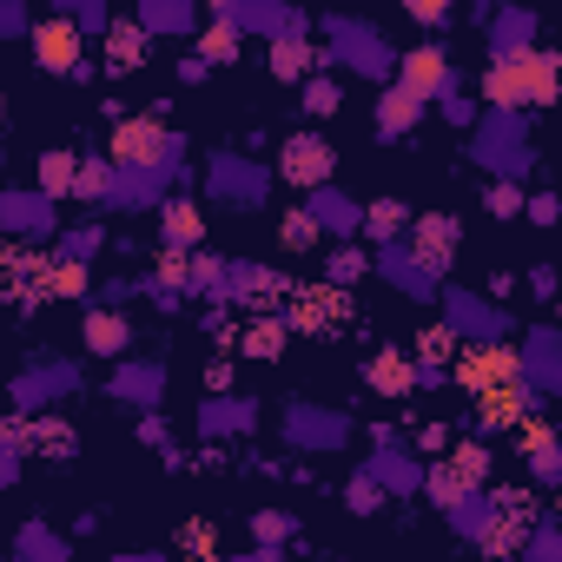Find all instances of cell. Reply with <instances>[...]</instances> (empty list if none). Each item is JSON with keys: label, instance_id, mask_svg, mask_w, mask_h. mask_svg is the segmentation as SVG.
Segmentation results:
<instances>
[{"label": "cell", "instance_id": "cell-12", "mask_svg": "<svg viewBox=\"0 0 562 562\" xmlns=\"http://www.w3.org/2000/svg\"><path fill=\"white\" fill-rule=\"evenodd\" d=\"M516 431H523V457H529V463H536V477L549 483V477H555V431H549L542 417H523Z\"/></svg>", "mask_w": 562, "mask_h": 562}, {"label": "cell", "instance_id": "cell-23", "mask_svg": "<svg viewBox=\"0 0 562 562\" xmlns=\"http://www.w3.org/2000/svg\"><path fill=\"white\" fill-rule=\"evenodd\" d=\"M87 344H93V351H119V344H126L119 311H93V318H87Z\"/></svg>", "mask_w": 562, "mask_h": 562}, {"label": "cell", "instance_id": "cell-1", "mask_svg": "<svg viewBox=\"0 0 562 562\" xmlns=\"http://www.w3.org/2000/svg\"><path fill=\"white\" fill-rule=\"evenodd\" d=\"M165 159H172V139H165L159 119H119V126H113V159H106V165H139V172H152V165H165Z\"/></svg>", "mask_w": 562, "mask_h": 562}, {"label": "cell", "instance_id": "cell-26", "mask_svg": "<svg viewBox=\"0 0 562 562\" xmlns=\"http://www.w3.org/2000/svg\"><path fill=\"white\" fill-rule=\"evenodd\" d=\"M417 357H424V364H450V357H457V337H450L444 324H431V331L417 337ZM417 357H411V364H417Z\"/></svg>", "mask_w": 562, "mask_h": 562}, {"label": "cell", "instance_id": "cell-20", "mask_svg": "<svg viewBox=\"0 0 562 562\" xmlns=\"http://www.w3.org/2000/svg\"><path fill=\"white\" fill-rule=\"evenodd\" d=\"M417 113H424V106H417L411 93H398V87H391V93H385V113H378V126H385V133H411V126H417Z\"/></svg>", "mask_w": 562, "mask_h": 562}, {"label": "cell", "instance_id": "cell-6", "mask_svg": "<svg viewBox=\"0 0 562 562\" xmlns=\"http://www.w3.org/2000/svg\"><path fill=\"white\" fill-rule=\"evenodd\" d=\"M509 87H516V106H549L555 100V60L549 54H509Z\"/></svg>", "mask_w": 562, "mask_h": 562}, {"label": "cell", "instance_id": "cell-15", "mask_svg": "<svg viewBox=\"0 0 562 562\" xmlns=\"http://www.w3.org/2000/svg\"><path fill=\"white\" fill-rule=\"evenodd\" d=\"M232 291L252 305V318H272V298H278L285 285H278L272 272H239V278H232Z\"/></svg>", "mask_w": 562, "mask_h": 562}, {"label": "cell", "instance_id": "cell-19", "mask_svg": "<svg viewBox=\"0 0 562 562\" xmlns=\"http://www.w3.org/2000/svg\"><path fill=\"white\" fill-rule=\"evenodd\" d=\"M523 536H529V523H516V516H490V523H483V549H490V555L523 549Z\"/></svg>", "mask_w": 562, "mask_h": 562}, {"label": "cell", "instance_id": "cell-31", "mask_svg": "<svg viewBox=\"0 0 562 562\" xmlns=\"http://www.w3.org/2000/svg\"><path fill=\"white\" fill-rule=\"evenodd\" d=\"M199 54H206V60H232V54H239V27H226V21H219V27L199 41Z\"/></svg>", "mask_w": 562, "mask_h": 562}, {"label": "cell", "instance_id": "cell-14", "mask_svg": "<svg viewBox=\"0 0 562 562\" xmlns=\"http://www.w3.org/2000/svg\"><path fill=\"white\" fill-rule=\"evenodd\" d=\"M106 54H113V67H139V60H146V27L113 21V27H106Z\"/></svg>", "mask_w": 562, "mask_h": 562}, {"label": "cell", "instance_id": "cell-13", "mask_svg": "<svg viewBox=\"0 0 562 562\" xmlns=\"http://www.w3.org/2000/svg\"><path fill=\"white\" fill-rule=\"evenodd\" d=\"M199 232H206V213H199L193 199H172V206H165V239H172V252L199 245Z\"/></svg>", "mask_w": 562, "mask_h": 562}, {"label": "cell", "instance_id": "cell-22", "mask_svg": "<svg viewBox=\"0 0 562 562\" xmlns=\"http://www.w3.org/2000/svg\"><path fill=\"white\" fill-rule=\"evenodd\" d=\"M73 193H80V199H106V193H113V165H106V159L73 165Z\"/></svg>", "mask_w": 562, "mask_h": 562}, {"label": "cell", "instance_id": "cell-21", "mask_svg": "<svg viewBox=\"0 0 562 562\" xmlns=\"http://www.w3.org/2000/svg\"><path fill=\"white\" fill-rule=\"evenodd\" d=\"M152 278H159V291H185V285H193V259H185V252H159V265H152Z\"/></svg>", "mask_w": 562, "mask_h": 562}, {"label": "cell", "instance_id": "cell-3", "mask_svg": "<svg viewBox=\"0 0 562 562\" xmlns=\"http://www.w3.org/2000/svg\"><path fill=\"white\" fill-rule=\"evenodd\" d=\"M450 364H457V385H463V391H490V385H503V378H523V357H516L509 344H470V351H457Z\"/></svg>", "mask_w": 562, "mask_h": 562}, {"label": "cell", "instance_id": "cell-5", "mask_svg": "<svg viewBox=\"0 0 562 562\" xmlns=\"http://www.w3.org/2000/svg\"><path fill=\"white\" fill-rule=\"evenodd\" d=\"M450 87V60H444V47H411L404 54V80H398V93H411L417 106L431 100V93H444Z\"/></svg>", "mask_w": 562, "mask_h": 562}, {"label": "cell", "instance_id": "cell-35", "mask_svg": "<svg viewBox=\"0 0 562 562\" xmlns=\"http://www.w3.org/2000/svg\"><path fill=\"white\" fill-rule=\"evenodd\" d=\"M331 106H337V87H331V80H318V87H311V113H331Z\"/></svg>", "mask_w": 562, "mask_h": 562}, {"label": "cell", "instance_id": "cell-8", "mask_svg": "<svg viewBox=\"0 0 562 562\" xmlns=\"http://www.w3.org/2000/svg\"><path fill=\"white\" fill-rule=\"evenodd\" d=\"M278 172H285L291 185H324V179H331V146H324V139H291L285 159H278Z\"/></svg>", "mask_w": 562, "mask_h": 562}, {"label": "cell", "instance_id": "cell-4", "mask_svg": "<svg viewBox=\"0 0 562 562\" xmlns=\"http://www.w3.org/2000/svg\"><path fill=\"white\" fill-rule=\"evenodd\" d=\"M34 54H41V67H54V73H73L80 67V54H87V41H80V21H41L34 27Z\"/></svg>", "mask_w": 562, "mask_h": 562}, {"label": "cell", "instance_id": "cell-11", "mask_svg": "<svg viewBox=\"0 0 562 562\" xmlns=\"http://www.w3.org/2000/svg\"><path fill=\"white\" fill-rule=\"evenodd\" d=\"M8 291L27 305V298H47V252H8Z\"/></svg>", "mask_w": 562, "mask_h": 562}, {"label": "cell", "instance_id": "cell-29", "mask_svg": "<svg viewBox=\"0 0 562 562\" xmlns=\"http://www.w3.org/2000/svg\"><path fill=\"white\" fill-rule=\"evenodd\" d=\"M34 450H47V457H67V450H73V431H67L60 417H47V424H34Z\"/></svg>", "mask_w": 562, "mask_h": 562}, {"label": "cell", "instance_id": "cell-25", "mask_svg": "<svg viewBox=\"0 0 562 562\" xmlns=\"http://www.w3.org/2000/svg\"><path fill=\"white\" fill-rule=\"evenodd\" d=\"M364 226H370V232H378V239H398V232H404L411 219H404V206H398V199H378V206H370V213H364Z\"/></svg>", "mask_w": 562, "mask_h": 562}, {"label": "cell", "instance_id": "cell-10", "mask_svg": "<svg viewBox=\"0 0 562 562\" xmlns=\"http://www.w3.org/2000/svg\"><path fill=\"white\" fill-rule=\"evenodd\" d=\"M411 385H417V364L404 351H378V357H370V391H378V398H404Z\"/></svg>", "mask_w": 562, "mask_h": 562}, {"label": "cell", "instance_id": "cell-2", "mask_svg": "<svg viewBox=\"0 0 562 562\" xmlns=\"http://www.w3.org/2000/svg\"><path fill=\"white\" fill-rule=\"evenodd\" d=\"M344 311H351V305H344V291H337V285H298L278 324H291V331H311V337H318V331H337V324H344Z\"/></svg>", "mask_w": 562, "mask_h": 562}, {"label": "cell", "instance_id": "cell-24", "mask_svg": "<svg viewBox=\"0 0 562 562\" xmlns=\"http://www.w3.org/2000/svg\"><path fill=\"white\" fill-rule=\"evenodd\" d=\"M450 470H457V477L477 490V483L490 477V450H483V444H457V450H450Z\"/></svg>", "mask_w": 562, "mask_h": 562}, {"label": "cell", "instance_id": "cell-32", "mask_svg": "<svg viewBox=\"0 0 562 562\" xmlns=\"http://www.w3.org/2000/svg\"><path fill=\"white\" fill-rule=\"evenodd\" d=\"M185 555H199V562H213V555H219V536H213V523H193V529H185Z\"/></svg>", "mask_w": 562, "mask_h": 562}, {"label": "cell", "instance_id": "cell-17", "mask_svg": "<svg viewBox=\"0 0 562 562\" xmlns=\"http://www.w3.org/2000/svg\"><path fill=\"white\" fill-rule=\"evenodd\" d=\"M311 60H318V54H311L305 41H278V47H272V73H278V80H305Z\"/></svg>", "mask_w": 562, "mask_h": 562}, {"label": "cell", "instance_id": "cell-33", "mask_svg": "<svg viewBox=\"0 0 562 562\" xmlns=\"http://www.w3.org/2000/svg\"><path fill=\"white\" fill-rule=\"evenodd\" d=\"M351 278H364V252H337V259H331V285L344 291Z\"/></svg>", "mask_w": 562, "mask_h": 562}, {"label": "cell", "instance_id": "cell-27", "mask_svg": "<svg viewBox=\"0 0 562 562\" xmlns=\"http://www.w3.org/2000/svg\"><path fill=\"white\" fill-rule=\"evenodd\" d=\"M431 496H437V503H444V509H457V503H463V496H470V483H463V477H457V470H450V463H437V470H431Z\"/></svg>", "mask_w": 562, "mask_h": 562}, {"label": "cell", "instance_id": "cell-34", "mask_svg": "<svg viewBox=\"0 0 562 562\" xmlns=\"http://www.w3.org/2000/svg\"><path fill=\"white\" fill-rule=\"evenodd\" d=\"M490 213H496V219L523 213V193H516V185H496V193H490Z\"/></svg>", "mask_w": 562, "mask_h": 562}, {"label": "cell", "instance_id": "cell-7", "mask_svg": "<svg viewBox=\"0 0 562 562\" xmlns=\"http://www.w3.org/2000/svg\"><path fill=\"white\" fill-rule=\"evenodd\" d=\"M477 417H483V431H509V424H523V417H529V391H523V378H503V385L477 391Z\"/></svg>", "mask_w": 562, "mask_h": 562}, {"label": "cell", "instance_id": "cell-18", "mask_svg": "<svg viewBox=\"0 0 562 562\" xmlns=\"http://www.w3.org/2000/svg\"><path fill=\"white\" fill-rule=\"evenodd\" d=\"M285 351V324L278 318H252L245 324V357H278Z\"/></svg>", "mask_w": 562, "mask_h": 562}, {"label": "cell", "instance_id": "cell-9", "mask_svg": "<svg viewBox=\"0 0 562 562\" xmlns=\"http://www.w3.org/2000/svg\"><path fill=\"white\" fill-rule=\"evenodd\" d=\"M450 252H457V226H450V219H424V226H411V259H417L424 272H444Z\"/></svg>", "mask_w": 562, "mask_h": 562}, {"label": "cell", "instance_id": "cell-36", "mask_svg": "<svg viewBox=\"0 0 562 562\" xmlns=\"http://www.w3.org/2000/svg\"><path fill=\"white\" fill-rule=\"evenodd\" d=\"M318 226H357V213H351V206H337V199H331V206H324V219H318Z\"/></svg>", "mask_w": 562, "mask_h": 562}, {"label": "cell", "instance_id": "cell-30", "mask_svg": "<svg viewBox=\"0 0 562 562\" xmlns=\"http://www.w3.org/2000/svg\"><path fill=\"white\" fill-rule=\"evenodd\" d=\"M41 185H47V193H73V159L67 152H47L41 159Z\"/></svg>", "mask_w": 562, "mask_h": 562}, {"label": "cell", "instance_id": "cell-28", "mask_svg": "<svg viewBox=\"0 0 562 562\" xmlns=\"http://www.w3.org/2000/svg\"><path fill=\"white\" fill-rule=\"evenodd\" d=\"M278 239H285L291 252H305V245L318 239V213H285V226H278Z\"/></svg>", "mask_w": 562, "mask_h": 562}, {"label": "cell", "instance_id": "cell-16", "mask_svg": "<svg viewBox=\"0 0 562 562\" xmlns=\"http://www.w3.org/2000/svg\"><path fill=\"white\" fill-rule=\"evenodd\" d=\"M87 291V265L80 259H47V298H80Z\"/></svg>", "mask_w": 562, "mask_h": 562}]
</instances>
